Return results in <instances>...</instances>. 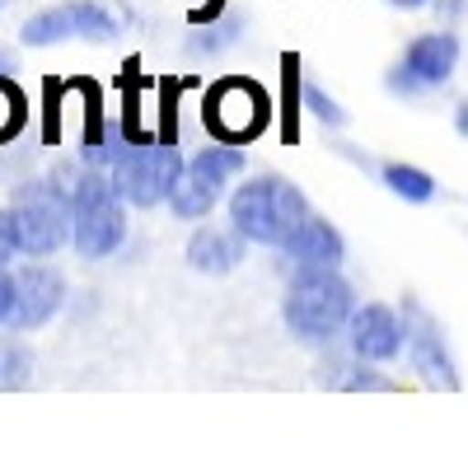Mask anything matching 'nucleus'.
I'll return each instance as SVG.
<instances>
[{
	"instance_id": "obj_1",
	"label": "nucleus",
	"mask_w": 468,
	"mask_h": 449,
	"mask_svg": "<svg viewBox=\"0 0 468 449\" xmlns=\"http://www.w3.org/2000/svg\"><path fill=\"white\" fill-rule=\"evenodd\" d=\"M304 220H309V197L277 173L249 178L229 197V224L249 244H262V248H282Z\"/></svg>"
},
{
	"instance_id": "obj_2",
	"label": "nucleus",
	"mask_w": 468,
	"mask_h": 449,
	"mask_svg": "<svg viewBox=\"0 0 468 449\" xmlns=\"http://www.w3.org/2000/svg\"><path fill=\"white\" fill-rule=\"evenodd\" d=\"M356 314V299H351V286L337 277V267H314V272H300L282 299V318L291 328L295 342L309 347H324L351 323Z\"/></svg>"
},
{
	"instance_id": "obj_3",
	"label": "nucleus",
	"mask_w": 468,
	"mask_h": 449,
	"mask_svg": "<svg viewBox=\"0 0 468 449\" xmlns=\"http://www.w3.org/2000/svg\"><path fill=\"white\" fill-rule=\"evenodd\" d=\"M70 206H75V224H70V244L80 248V257H108L122 248L127 239V197L117 193L112 173L90 169L85 178L70 183Z\"/></svg>"
},
{
	"instance_id": "obj_4",
	"label": "nucleus",
	"mask_w": 468,
	"mask_h": 449,
	"mask_svg": "<svg viewBox=\"0 0 468 449\" xmlns=\"http://www.w3.org/2000/svg\"><path fill=\"white\" fill-rule=\"evenodd\" d=\"M10 220H15V235H19V253H28V257L57 253L70 235V224H75L70 187H61L52 178L19 183L15 197H10Z\"/></svg>"
},
{
	"instance_id": "obj_5",
	"label": "nucleus",
	"mask_w": 468,
	"mask_h": 449,
	"mask_svg": "<svg viewBox=\"0 0 468 449\" xmlns=\"http://www.w3.org/2000/svg\"><path fill=\"white\" fill-rule=\"evenodd\" d=\"M178 173H183V160H178V145L169 136H136L127 145V155L117 160L112 183H117V193L127 197V206L150 211V206L174 197Z\"/></svg>"
},
{
	"instance_id": "obj_6",
	"label": "nucleus",
	"mask_w": 468,
	"mask_h": 449,
	"mask_svg": "<svg viewBox=\"0 0 468 449\" xmlns=\"http://www.w3.org/2000/svg\"><path fill=\"white\" fill-rule=\"evenodd\" d=\"M202 122L216 141L249 145L271 122V94L258 80H249V75H225L202 99Z\"/></svg>"
},
{
	"instance_id": "obj_7",
	"label": "nucleus",
	"mask_w": 468,
	"mask_h": 449,
	"mask_svg": "<svg viewBox=\"0 0 468 449\" xmlns=\"http://www.w3.org/2000/svg\"><path fill=\"white\" fill-rule=\"evenodd\" d=\"M244 164H249V160H244V150H239V145H229V141H216V145L197 150V155L183 164L178 187H174V197H169L174 215H183V220H202V215H211L216 202L225 197L229 178H234V173H244Z\"/></svg>"
},
{
	"instance_id": "obj_8",
	"label": "nucleus",
	"mask_w": 468,
	"mask_h": 449,
	"mask_svg": "<svg viewBox=\"0 0 468 449\" xmlns=\"http://www.w3.org/2000/svg\"><path fill=\"white\" fill-rule=\"evenodd\" d=\"M117 24L103 5H94V0H75V5H52L43 15H33L24 24V43L28 47H52V43H66V37H90V43H108V37H117Z\"/></svg>"
},
{
	"instance_id": "obj_9",
	"label": "nucleus",
	"mask_w": 468,
	"mask_h": 449,
	"mask_svg": "<svg viewBox=\"0 0 468 449\" xmlns=\"http://www.w3.org/2000/svg\"><path fill=\"white\" fill-rule=\"evenodd\" d=\"M459 66V37L454 33H421L417 43L403 52L399 70L388 75V85L403 89V94H417V89H436L445 85Z\"/></svg>"
},
{
	"instance_id": "obj_10",
	"label": "nucleus",
	"mask_w": 468,
	"mask_h": 449,
	"mask_svg": "<svg viewBox=\"0 0 468 449\" xmlns=\"http://www.w3.org/2000/svg\"><path fill=\"white\" fill-rule=\"evenodd\" d=\"M66 299V281L52 267H24L15 272V309H10V328L15 332H37L43 323H52V314Z\"/></svg>"
},
{
	"instance_id": "obj_11",
	"label": "nucleus",
	"mask_w": 468,
	"mask_h": 449,
	"mask_svg": "<svg viewBox=\"0 0 468 449\" xmlns=\"http://www.w3.org/2000/svg\"><path fill=\"white\" fill-rule=\"evenodd\" d=\"M346 342L361 360H394L403 347H408V323H399V314L388 305H366L351 314L346 323Z\"/></svg>"
},
{
	"instance_id": "obj_12",
	"label": "nucleus",
	"mask_w": 468,
	"mask_h": 449,
	"mask_svg": "<svg viewBox=\"0 0 468 449\" xmlns=\"http://www.w3.org/2000/svg\"><path fill=\"white\" fill-rule=\"evenodd\" d=\"M408 356H412V370L421 374V384L431 389H459V374H454V360L441 342V328L431 323V314L417 309L408 299Z\"/></svg>"
},
{
	"instance_id": "obj_13",
	"label": "nucleus",
	"mask_w": 468,
	"mask_h": 449,
	"mask_svg": "<svg viewBox=\"0 0 468 449\" xmlns=\"http://www.w3.org/2000/svg\"><path fill=\"white\" fill-rule=\"evenodd\" d=\"M80 85H85V94H90V122H85V145H80V155H85L90 169L112 173L117 160L127 155L132 131H127L122 122H112V118H103V112H99V89H94L90 80H80Z\"/></svg>"
},
{
	"instance_id": "obj_14",
	"label": "nucleus",
	"mask_w": 468,
	"mask_h": 449,
	"mask_svg": "<svg viewBox=\"0 0 468 449\" xmlns=\"http://www.w3.org/2000/svg\"><path fill=\"white\" fill-rule=\"evenodd\" d=\"M282 253L295 262L300 272H314V267H342V257H346V244H342V235L333 230L328 220H319V215H309L300 230L282 244Z\"/></svg>"
},
{
	"instance_id": "obj_15",
	"label": "nucleus",
	"mask_w": 468,
	"mask_h": 449,
	"mask_svg": "<svg viewBox=\"0 0 468 449\" xmlns=\"http://www.w3.org/2000/svg\"><path fill=\"white\" fill-rule=\"evenodd\" d=\"M244 262V235L239 230H197L187 239V267L202 277H225Z\"/></svg>"
},
{
	"instance_id": "obj_16",
	"label": "nucleus",
	"mask_w": 468,
	"mask_h": 449,
	"mask_svg": "<svg viewBox=\"0 0 468 449\" xmlns=\"http://www.w3.org/2000/svg\"><path fill=\"white\" fill-rule=\"evenodd\" d=\"M379 173H384L388 193L403 197V202H431L436 197V178L426 169H417V164H384Z\"/></svg>"
},
{
	"instance_id": "obj_17",
	"label": "nucleus",
	"mask_w": 468,
	"mask_h": 449,
	"mask_svg": "<svg viewBox=\"0 0 468 449\" xmlns=\"http://www.w3.org/2000/svg\"><path fill=\"white\" fill-rule=\"evenodd\" d=\"M28 122V94L10 80V75H0V145L15 141Z\"/></svg>"
},
{
	"instance_id": "obj_18",
	"label": "nucleus",
	"mask_w": 468,
	"mask_h": 449,
	"mask_svg": "<svg viewBox=\"0 0 468 449\" xmlns=\"http://www.w3.org/2000/svg\"><path fill=\"white\" fill-rule=\"evenodd\" d=\"M244 28V19L239 15H225L216 28H202V33H192L187 37V52H197V57H216V52H225L229 43H234V33Z\"/></svg>"
},
{
	"instance_id": "obj_19",
	"label": "nucleus",
	"mask_w": 468,
	"mask_h": 449,
	"mask_svg": "<svg viewBox=\"0 0 468 449\" xmlns=\"http://www.w3.org/2000/svg\"><path fill=\"white\" fill-rule=\"evenodd\" d=\"M300 108H304V112H314V118L328 122V127H342V108H337L328 94H319L314 85H300Z\"/></svg>"
},
{
	"instance_id": "obj_20",
	"label": "nucleus",
	"mask_w": 468,
	"mask_h": 449,
	"mask_svg": "<svg viewBox=\"0 0 468 449\" xmlns=\"http://www.w3.org/2000/svg\"><path fill=\"white\" fill-rule=\"evenodd\" d=\"M28 351L24 347H5V356H0V389H19L28 380Z\"/></svg>"
},
{
	"instance_id": "obj_21",
	"label": "nucleus",
	"mask_w": 468,
	"mask_h": 449,
	"mask_svg": "<svg viewBox=\"0 0 468 449\" xmlns=\"http://www.w3.org/2000/svg\"><path fill=\"white\" fill-rule=\"evenodd\" d=\"M19 253V235H15V220H10V211H0V267Z\"/></svg>"
},
{
	"instance_id": "obj_22",
	"label": "nucleus",
	"mask_w": 468,
	"mask_h": 449,
	"mask_svg": "<svg viewBox=\"0 0 468 449\" xmlns=\"http://www.w3.org/2000/svg\"><path fill=\"white\" fill-rule=\"evenodd\" d=\"M10 309H15V277H5V267H0V323H10Z\"/></svg>"
},
{
	"instance_id": "obj_23",
	"label": "nucleus",
	"mask_w": 468,
	"mask_h": 449,
	"mask_svg": "<svg viewBox=\"0 0 468 449\" xmlns=\"http://www.w3.org/2000/svg\"><path fill=\"white\" fill-rule=\"evenodd\" d=\"M346 389H394L388 380H379V374H351L346 380Z\"/></svg>"
},
{
	"instance_id": "obj_24",
	"label": "nucleus",
	"mask_w": 468,
	"mask_h": 449,
	"mask_svg": "<svg viewBox=\"0 0 468 449\" xmlns=\"http://www.w3.org/2000/svg\"><path fill=\"white\" fill-rule=\"evenodd\" d=\"M454 127H459V136L468 141V103H459V112H454Z\"/></svg>"
},
{
	"instance_id": "obj_25",
	"label": "nucleus",
	"mask_w": 468,
	"mask_h": 449,
	"mask_svg": "<svg viewBox=\"0 0 468 449\" xmlns=\"http://www.w3.org/2000/svg\"><path fill=\"white\" fill-rule=\"evenodd\" d=\"M10 70H15V52L0 47V75H10Z\"/></svg>"
},
{
	"instance_id": "obj_26",
	"label": "nucleus",
	"mask_w": 468,
	"mask_h": 449,
	"mask_svg": "<svg viewBox=\"0 0 468 449\" xmlns=\"http://www.w3.org/2000/svg\"><path fill=\"white\" fill-rule=\"evenodd\" d=\"M0 356H5V342H0Z\"/></svg>"
}]
</instances>
